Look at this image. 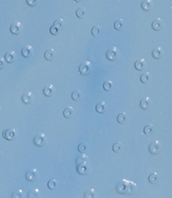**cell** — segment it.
<instances>
[{
	"label": "cell",
	"instance_id": "obj_22",
	"mask_svg": "<svg viewBox=\"0 0 172 198\" xmlns=\"http://www.w3.org/2000/svg\"><path fill=\"white\" fill-rule=\"evenodd\" d=\"M114 28L116 30H123V28H125V21L123 20H117L116 21H115V24H114Z\"/></svg>",
	"mask_w": 172,
	"mask_h": 198
},
{
	"label": "cell",
	"instance_id": "obj_14",
	"mask_svg": "<svg viewBox=\"0 0 172 198\" xmlns=\"http://www.w3.org/2000/svg\"><path fill=\"white\" fill-rule=\"evenodd\" d=\"M21 54L24 57V58H29V57H31V55L33 54V49L32 47L30 45H26L23 48V50H21Z\"/></svg>",
	"mask_w": 172,
	"mask_h": 198
},
{
	"label": "cell",
	"instance_id": "obj_38",
	"mask_svg": "<svg viewBox=\"0 0 172 198\" xmlns=\"http://www.w3.org/2000/svg\"><path fill=\"white\" fill-rule=\"evenodd\" d=\"M56 186H57V182L56 180H51V181H49V183H48V187H49L50 190H55Z\"/></svg>",
	"mask_w": 172,
	"mask_h": 198
},
{
	"label": "cell",
	"instance_id": "obj_11",
	"mask_svg": "<svg viewBox=\"0 0 172 198\" xmlns=\"http://www.w3.org/2000/svg\"><path fill=\"white\" fill-rule=\"evenodd\" d=\"M151 105H152V102L149 98H144V99L141 100L140 107L142 109H144V111H147V109H149L150 107H151Z\"/></svg>",
	"mask_w": 172,
	"mask_h": 198
},
{
	"label": "cell",
	"instance_id": "obj_7",
	"mask_svg": "<svg viewBox=\"0 0 172 198\" xmlns=\"http://www.w3.org/2000/svg\"><path fill=\"white\" fill-rule=\"evenodd\" d=\"M47 143V138L44 134H39L34 138V144L37 147H43Z\"/></svg>",
	"mask_w": 172,
	"mask_h": 198
},
{
	"label": "cell",
	"instance_id": "obj_2",
	"mask_svg": "<svg viewBox=\"0 0 172 198\" xmlns=\"http://www.w3.org/2000/svg\"><path fill=\"white\" fill-rule=\"evenodd\" d=\"M161 144H160V142H158V140H155V142H153L150 144L149 146V151L152 153L154 155H157L161 151Z\"/></svg>",
	"mask_w": 172,
	"mask_h": 198
},
{
	"label": "cell",
	"instance_id": "obj_34",
	"mask_svg": "<svg viewBox=\"0 0 172 198\" xmlns=\"http://www.w3.org/2000/svg\"><path fill=\"white\" fill-rule=\"evenodd\" d=\"M88 149H89V146H88L86 143H82V144H79V147H78V150L81 153H86Z\"/></svg>",
	"mask_w": 172,
	"mask_h": 198
},
{
	"label": "cell",
	"instance_id": "obj_9",
	"mask_svg": "<svg viewBox=\"0 0 172 198\" xmlns=\"http://www.w3.org/2000/svg\"><path fill=\"white\" fill-rule=\"evenodd\" d=\"M77 171H78V173L80 174V175L85 176V175H88V174L90 173L91 168H90V166L88 165L87 163H84V164H80V165H78Z\"/></svg>",
	"mask_w": 172,
	"mask_h": 198
},
{
	"label": "cell",
	"instance_id": "obj_45",
	"mask_svg": "<svg viewBox=\"0 0 172 198\" xmlns=\"http://www.w3.org/2000/svg\"><path fill=\"white\" fill-rule=\"evenodd\" d=\"M1 111H2V107L0 105V112H1Z\"/></svg>",
	"mask_w": 172,
	"mask_h": 198
},
{
	"label": "cell",
	"instance_id": "obj_5",
	"mask_svg": "<svg viewBox=\"0 0 172 198\" xmlns=\"http://www.w3.org/2000/svg\"><path fill=\"white\" fill-rule=\"evenodd\" d=\"M3 138L7 140H14L17 138V132L14 129H7L3 132Z\"/></svg>",
	"mask_w": 172,
	"mask_h": 198
},
{
	"label": "cell",
	"instance_id": "obj_26",
	"mask_svg": "<svg viewBox=\"0 0 172 198\" xmlns=\"http://www.w3.org/2000/svg\"><path fill=\"white\" fill-rule=\"evenodd\" d=\"M118 119V122L120 123V124H123V123H126V120H127V114L123 112V113H120L117 117Z\"/></svg>",
	"mask_w": 172,
	"mask_h": 198
},
{
	"label": "cell",
	"instance_id": "obj_41",
	"mask_svg": "<svg viewBox=\"0 0 172 198\" xmlns=\"http://www.w3.org/2000/svg\"><path fill=\"white\" fill-rule=\"evenodd\" d=\"M50 32H51L53 35H57V34H59L60 31H59V30L57 29V28H56L54 25H52V26H51V28H50Z\"/></svg>",
	"mask_w": 172,
	"mask_h": 198
},
{
	"label": "cell",
	"instance_id": "obj_21",
	"mask_svg": "<svg viewBox=\"0 0 172 198\" xmlns=\"http://www.w3.org/2000/svg\"><path fill=\"white\" fill-rule=\"evenodd\" d=\"M74 109L72 107H66L64 111H63V115L65 118H67V119H70V118H72L74 116Z\"/></svg>",
	"mask_w": 172,
	"mask_h": 198
},
{
	"label": "cell",
	"instance_id": "obj_8",
	"mask_svg": "<svg viewBox=\"0 0 172 198\" xmlns=\"http://www.w3.org/2000/svg\"><path fill=\"white\" fill-rule=\"evenodd\" d=\"M21 29H23V26H21V23H19V21H16V23L12 24L10 28L11 32L14 35H19L21 32Z\"/></svg>",
	"mask_w": 172,
	"mask_h": 198
},
{
	"label": "cell",
	"instance_id": "obj_29",
	"mask_svg": "<svg viewBox=\"0 0 172 198\" xmlns=\"http://www.w3.org/2000/svg\"><path fill=\"white\" fill-rule=\"evenodd\" d=\"M76 15H77L78 18H80V19H83V18L86 16V9L83 8V7L78 8L77 11H76Z\"/></svg>",
	"mask_w": 172,
	"mask_h": 198
},
{
	"label": "cell",
	"instance_id": "obj_6",
	"mask_svg": "<svg viewBox=\"0 0 172 198\" xmlns=\"http://www.w3.org/2000/svg\"><path fill=\"white\" fill-rule=\"evenodd\" d=\"M38 176H39L38 171L36 169H31V170H28L27 172H26L25 178L29 182H34L38 179Z\"/></svg>",
	"mask_w": 172,
	"mask_h": 198
},
{
	"label": "cell",
	"instance_id": "obj_28",
	"mask_svg": "<svg viewBox=\"0 0 172 198\" xmlns=\"http://www.w3.org/2000/svg\"><path fill=\"white\" fill-rule=\"evenodd\" d=\"M53 25H54L56 28H57V29H59V31H60V30L64 28V21H63L62 20H56Z\"/></svg>",
	"mask_w": 172,
	"mask_h": 198
},
{
	"label": "cell",
	"instance_id": "obj_16",
	"mask_svg": "<svg viewBox=\"0 0 172 198\" xmlns=\"http://www.w3.org/2000/svg\"><path fill=\"white\" fill-rule=\"evenodd\" d=\"M21 101L25 104H30L33 103V95L31 93H25L21 97Z\"/></svg>",
	"mask_w": 172,
	"mask_h": 198
},
{
	"label": "cell",
	"instance_id": "obj_3",
	"mask_svg": "<svg viewBox=\"0 0 172 198\" xmlns=\"http://www.w3.org/2000/svg\"><path fill=\"white\" fill-rule=\"evenodd\" d=\"M79 71L82 75H88L91 71V64L90 61H84L79 67Z\"/></svg>",
	"mask_w": 172,
	"mask_h": 198
},
{
	"label": "cell",
	"instance_id": "obj_1",
	"mask_svg": "<svg viewBox=\"0 0 172 198\" xmlns=\"http://www.w3.org/2000/svg\"><path fill=\"white\" fill-rule=\"evenodd\" d=\"M129 182L126 180H123L117 183V191L121 194H127L129 192Z\"/></svg>",
	"mask_w": 172,
	"mask_h": 198
},
{
	"label": "cell",
	"instance_id": "obj_13",
	"mask_svg": "<svg viewBox=\"0 0 172 198\" xmlns=\"http://www.w3.org/2000/svg\"><path fill=\"white\" fill-rule=\"evenodd\" d=\"M4 59H5V61L9 64L14 63V61H16V53L14 51H8L5 54Z\"/></svg>",
	"mask_w": 172,
	"mask_h": 198
},
{
	"label": "cell",
	"instance_id": "obj_30",
	"mask_svg": "<svg viewBox=\"0 0 172 198\" xmlns=\"http://www.w3.org/2000/svg\"><path fill=\"white\" fill-rule=\"evenodd\" d=\"M158 179H160V177H158V175L157 173H153V174H151V175L149 176V182L151 183H158Z\"/></svg>",
	"mask_w": 172,
	"mask_h": 198
},
{
	"label": "cell",
	"instance_id": "obj_42",
	"mask_svg": "<svg viewBox=\"0 0 172 198\" xmlns=\"http://www.w3.org/2000/svg\"><path fill=\"white\" fill-rule=\"evenodd\" d=\"M5 64H6V61H5V59L0 58V69H2V68H5Z\"/></svg>",
	"mask_w": 172,
	"mask_h": 198
},
{
	"label": "cell",
	"instance_id": "obj_36",
	"mask_svg": "<svg viewBox=\"0 0 172 198\" xmlns=\"http://www.w3.org/2000/svg\"><path fill=\"white\" fill-rule=\"evenodd\" d=\"M103 88H104V90L105 91H111L112 89H113V82L112 81H110V80H108V81H106L103 84Z\"/></svg>",
	"mask_w": 172,
	"mask_h": 198
},
{
	"label": "cell",
	"instance_id": "obj_4",
	"mask_svg": "<svg viewBox=\"0 0 172 198\" xmlns=\"http://www.w3.org/2000/svg\"><path fill=\"white\" fill-rule=\"evenodd\" d=\"M106 58L111 61H117L118 58H119V51L117 48H110V49L106 52Z\"/></svg>",
	"mask_w": 172,
	"mask_h": 198
},
{
	"label": "cell",
	"instance_id": "obj_23",
	"mask_svg": "<svg viewBox=\"0 0 172 198\" xmlns=\"http://www.w3.org/2000/svg\"><path fill=\"white\" fill-rule=\"evenodd\" d=\"M140 80L142 83H144V84H147V83H149L150 81H151V75H150V73L149 72H144L142 75H141Z\"/></svg>",
	"mask_w": 172,
	"mask_h": 198
},
{
	"label": "cell",
	"instance_id": "obj_39",
	"mask_svg": "<svg viewBox=\"0 0 172 198\" xmlns=\"http://www.w3.org/2000/svg\"><path fill=\"white\" fill-rule=\"evenodd\" d=\"M24 197V192L21 190H16L12 194V198H21Z\"/></svg>",
	"mask_w": 172,
	"mask_h": 198
},
{
	"label": "cell",
	"instance_id": "obj_27",
	"mask_svg": "<svg viewBox=\"0 0 172 198\" xmlns=\"http://www.w3.org/2000/svg\"><path fill=\"white\" fill-rule=\"evenodd\" d=\"M88 160H89V158H88L87 155H80L77 157L76 159V163L77 165H80V164H84V163H87Z\"/></svg>",
	"mask_w": 172,
	"mask_h": 198
},
{
	"label": "cell",
	"instance_id": "obj_44",
	"mask_svg": "<svg viewBox=\"0 0 172 198\" xmlns=\"http://www.w3.org/2000/svg\"><path fill=\"white\" fill-rule=\"evenodd\" d=\"M74 1H75V2H80L81 0H74Z\"/></svg>",
	"mask_w": 172,
	"mask_h": 198
},
{
	"label": "cell",
	"instance_id": "obj_10",
	"mask_svg": "<svg viewBox=\"0 0 172 198\" xmlns=\"http://www.w3.org/2000/svg\"><path fill=\"white\" fill-rule=\"evenodd\" d=\"M152 56H153V58L156 59V60L161 59L162 56H164V50H162V48H161V47L155 48L152 52Z\"/></svg>",
	"mask_w": 172,
	"mask_h": 198
},
{
	"label": "cell",
	"instance_id": "obj_40",
	"mask_svg": "<svg viewBox=\"0 0 172 198\" xmlns=\"http://www.w3.org/2000/svg\"><path fill=\"white\" fill-rule=\"evenodd\" d=\"M39 1H40V0H26V3H27L29 6L33 7V6H36L39 3Z\"/></svg>",
	"mask_w": 172,
	"mask_h": 198
},
{
	"label": "cell",
	"instance_id": "obj_37",
	"mask_svg": "<svg viewBox=\"0 0 172 198\" xmlns=\"http://www.w3.org/2000/svg\"><path fill=\"white\" fill-rule=\"evenodd\" d=\"M95 191L94 190H87L84 194V197L85 198H94L95 197Z\"/></svg>",
	"mask_w": 172,
	"mask_h": 198
},
{
	"label": "cell",
	"instance_id": "obj_20",
	"mask_svg": "<svg viewBox=\"0 0 172 198\" xmlns=\"http://www.w3.org/2000/svg\"><path fill=\"white\" fill-rule=\"evenodd\" d=\"M44 57H45V59L47 61H53L55 59V57H56V52L54 50H47L45 52V54H44Z\"/></svg>",
	"mask_w": 172,
	"mask_h": 198
},
{
	"label": "cell",
	"instance_id": "obj_35",
	"mask_svg": "<svg viewBox=\"0 0 172 198\" xmlns=\"http://www.w3.org/2000/svg\"><path fill=\"white\" fill-rule=\"evenodd\" d=\"M27 197H28V198H37V197H40V191H39L38 190H34L29 191Z\"/></svg>",
	"mask_w": 172,
	"mask_h": 198
},
{
	"label": "cell",
	"instance_id": "obj_25",
	"mask_svg": "<svg viewBox=\"0 0 172 198\" xmlns=\"http://www.w3.org/2000/svg\"><path fill=\"white\" fill-rule=\"evenodd\" d=\"M72 100L75 101V102H79L81 99H82V97H83V94H82V92L81 91H74L72 95Z\"/></svg>",
	"mask_w": 172,
	"mask_h": 198
},
{
	"label": "cell",
	"instance_id": "obj_18",
	"mask_svg": "<svg viewBox=\"0 0 172 198\" xmlns=\"http://www.w3.org/2000/svg\"><path fill=\"white\" fill-rule=\"evenodd\" d=\"M95 109H96V111H97L98 113H100V114L106 112V111H107V104H106V103H104V102L98 103L97 104H96Z\"/></svg>",
	"mask_w": 172,
	"mask_h": 198
},
{
	"label": "cell",
	"instance_id": "obj_32",
	"mask_svg": "<svg viewBox=\"0 0 172 198\" xmlns=\"http://www.w3.org/2000/svg\"><path fill=\"white\" fill-rule=\"evenodd\" d=\"M123 150V144L121 143H115L113 144V151L116 152V153H119Z\"/></svg>",
	"mask_w": 172,
	"mask_h": 198
},
{
	"label": "cell",
	"instance_id": "obj_19",
	"mask_svg": "<svg viewBox=\"0 0 172 198\" xmlns=\"http://www.w3.org/2000/svg\"><path fill=\"white\" fill-rule=\"evenodd\" d=\"M141 7L144 11H150L153 7V2L152 0H144L141 4Z\"/></svg>",
	"mask_w": 172,
	"mask_h": 198
},
{
	"label": "cell",
	"instance_id": "obj_17",
	"mask_svg": "<svg viewBox=\"0 0 172 198\" xmlns=\"http://www.w3.org/2000/svg\"><path fill=\"white\" fill-rule=\"evenodd\" d=\"M54 92H55V88L51 84L46 85L43 89V93L46 97H52L53 95H54Z\"/></svg>",
	"mask_w": 172,
	"mask_h": 198
},
{
	"label": "cell",
	"instance_id": "obj_43",
	"mask_svg": "<svg viewBox=\"0 0 172 198\" xmlns=\"http://www.w3.org/2000/svg\"><path fill=\"white\" fill-rule=\"evenodd\" d=\"M1 158H2V152L0 151V159H1Z\"/></svg>",
	"mask_w": 172,
	"mask_h": 198
},
{
	"label": "cell",
	"instance_id": "obj_12",
	"mask_svg": "<svg viewBox=\"0 0 172 198\" xmlns=\"http://www.w3.org/2000/svg\"><path fill=\"white\" fill-rule=\"evenodd\" d=\"M152 28L154 30H156V31H160V30H161L162 28H164V23H162L161 20L156 19L152 23Z\"/></svg>",
	"mask_w": 172,
	"mask_h": 198
},
{
	"label": "cell",
	"instance_id": "obj_15",
	"mask_svg": "<svg viewBox=\"0 0 172 198\" xmlns=\"http://www.w3.org/2000/svg\"><path fill=\"white\" fill-rule=\"evenodd\" d=\"M134 67H135L136 69L139 70V71H142V70H144L145 68H146V61H145L144 59L137 60L135 61Z\"/></svg>",
	"mask_w": 172,
	"mask_h": 198
},
{
	"label": "cell",
	"instance_id": "obj_24",
	"mask_svg": "<svg viewBox=\"0 0 172 198\" xmlns=\"http://www.w3.org/2000/svg\"><path fill=\"white\" fill-rule=\"evenodd\" d=\"M154 132H155V127H154L153 125L151 124H149L147 126H145V128H144V133L146 134L147 136H151L154 134Z\"/></svg>",
	"mask_w": 172,
	"mask_h": 198
},
{
	"label": "cell",
	"instance_id": "obj_31",
	"mask_svg": "<svg viewBox=\"0 0 172 198\" xmlns=\"http://www.w3.org/2000/svg\"><path fill=\"white\" fill-rule=\"evenodd\" d=\"M136 190H137V186L134 183H132V182H129V192H127V194H133V193H135Z\"/></svg>",
	"mask_w": 172,
	"mask_h": 198
},
{
	"label": "cell",
	"instance_id": "obj_33",
	"mask_svg": "<svg viewBox=\"0 0 172 198\" xmlns=\"http://www.w3.org/2000/svg\"><path fill=\"white\" fill-rule=\"evenodd\" d=\"M101 33V28L99 25H95L94 28H91V34L94 35V36H98V35Z\"/></svg>",
	"mask_w": 172,
	"mask_h": 198
}]
</instances>
